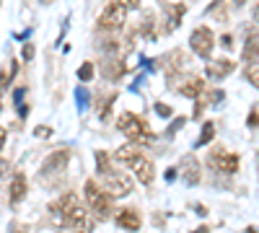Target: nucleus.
<instances>
[{
    "label": "nucleus",
    "instance_id": "obj_1",
    "mask_svg": "<svg viewBox=\"0 0 259 233\" xmlns=\"http://www.w3.org/2000/svg\"><path fill=\"white\" fill-rule=\"evenodd\" d=\"M55 213L62 215V223L73 228L75 233H91L94 230V218L89 215V210H83V205L78 202V195L68 192V195H62L55 205H52Z\"/></svg>",
    "mask_w": 259,
    "mask_h": 233
},
{
    "label": "nucleus",
    "instance_id": "obj_2",
    "mask_svg": "<svg viewBox=\"0 0 259 233\" xmlns=\"http://www.w3.org/2000/svg\"><path fill=\"white\" fill-rule=\"evenodd\" d=\"M83 197H85V202L91 205V210H94V215L96 218H109L112 213H114V197L106 192V189H99V184L96 181H85V187H83Z\"/></svg>",
    "mask_w": 259,
    "mask_h": 233
},
{
    "label": "nucleus",
    "instance_id": "obj_3",
    "mask_svg": "<svg viewBox=\"0 0 259 233\" xmlns=\"http://www.w3.org/2000/svg\"><path fill=\"white\" fill-rule=\"evenodd\" d=\"M117 127H119V132H122L124 137H130L133 143H140V140H150V137H153V135H150V130H148V124H145L138 114H133V112L119 114Z\"/></svg>",
    "mask_w": 259,
    "mask_h": 233
},
{
    "label": "nucleus",
    "instance_id": "obj_4",
    "mask_svg": "<svg viewBox=\"0 0 259 233\" xmlns=\"http://www.w3.org/2000/svg\"><path fill=\"white\" fill-rule=\"evenodd\" d=\"M124 21H127V8L122 6V3H109L104 8V13L99 16V29L101 31H117V29H122L124 26Z\"/></svg>",
    "mask_w": 259,
    "mask_h": 233
},
{
    "label": "nucleus",
    "instance_id": "obj_5",
    "mask_svg": "<svg viewBox=\"0 0 259 233\" xmlns=\"http://www.w3.org/2000/svg\"><path fill=\"white\" fill-rule=\"evenodd\" d=\"M207 166L215 168V171H221V174H236L239 171V156L228 153L226 148H212L210 158H207Z\"/></svg>",
    "mask_w": 259,
    "mask_h": 233
},
{
    "label": "nucleus",
    "instance_id": "obj_6",
    "mask_svg": "<svg viewBox=\"0 0 259 233\" xmlns=\"http://www.w3.org/2000/svg\"><path fill=\"white\" fill-rule=\"evenodd\" d=\"M133 179H130V174H119V171H112L104 174V189L109 192L112 197H127L130 192H133Z\"/></svg>",
    "mask_w": 259,
    "mask_h": 233
},
{
    "label": "nucleus",
    "instance_id": "obj_7",
    "mask_svg": "<svg viewBox=\"0 0 259 233\" xmlns=\"http://www.w3.org/2000/svg\"><path fill=\"white\" fill-rule=\"evenodd\" d=\"M189 47L194 50V55L210 57V52H212V47H215V36H212V31L205 29V26H197V29L192 31V36H189Z\"/></svg>",
    "mask_w": 259,
    "mask_h": 233
},
{
    "label": "nucleus",
    "instance_id": "obj_8",
    "mask_svg": "<svg viewBox=\"0 0 259 233\" xmlns=\"http://www.w3.org/2000/svg\"><path fill=\"white\" fill-rule=\"evenodd\" d=\"M127 166L135 171V176H138L140 184H145V187L153 184V179H156V166H153V161H150V158H145V153H138L135 158H130Z\"/></svg>",
    "mask_w": 259,
    "mask_h": 233
},
{
    "label": "nucleus",
    "instance_id": "obj_9",
    "mask_svg": "<svg viewBox=\"0 0 259 233\" xmlns=\"http://www.w3.org/2000/svg\"><path fill=\"white\" fill-rule=\"evenodd\" d=\"M233 68H236V62L228 60V57H223V60H212V62H207L205 75L212 78V80H223V78H228V75L233 73Z\"/></svg>",
    "mask_w": 259,
    "mask_h": 233
},
{
    "label": "nucleus",
    "instance_id": "obj_10",
    "mask_svg": "<svg viewBox=\"0 0 259 233\" xmlns=\"http://www.w3.org/2000/svg\"><path fill=\"white\" fill-rule=\"evenodd\" d=\"M68 151H57V153H52L45 163H41V171H39V179L41 176H52V174H60L62 168H65V163H68Z\"/></svg>",
    "mask_w": 259,
    "mask_h": 233
},
{
    "label": "nucleus",
    "instance_id": "obj_11",
    "mask_svg": "<svg viewBox=\"0 0 259 233\" xmlns=\"http://www.w3.org/2000/svg\"><path fill=\"white\" fill-rule=\"evenodd\" d=\"M101 73H104L106 80H119L127 73V65H124L122 57H109V60L101 62Z\"/></svg>",
    "mask_w": 259,
    "mask_h": 233
},
{
    "label": "nucleus",
    "instance_id": "obj_12",
    "mask_svg": "<svg viewBox=\"0 0 259 233\" xmlns=\"http://www.w3.org/2000/svg\"><path fill=\"white\" fill-rule=\"evenodd\" d=\"M114 220H117V225H119V228H124V230H138V228L143 225V218L138 215V210H133V207L119 210Z\"/></svg>",
    "mask_w": 259,
    "mask_h": 233
},
{
    "label": "nucleus",
    "instance_id": "obj_13",
    "mask_svg": "<svg viewBox=\"0 0 259 233\" xmlns=\"http://www.w3.org/2000/svg\"><path fill=\"white\" fill-rule=\"evenodd\" d=\"M182 168H184V181L189 184V187H194V184H200V163H197V158L194 156H187L184 161H182Z\"/></svg>",
    "mask_w": 259,
    "mask_h": 233
},
{
    "label": "nucleus",
    "instance_id": "obj_14",
    "mask_svg": "<svg viewBox=\"0 0 259 233\" xmlns=\"http://www.w3.org/2000/svg\"><path fill=\"white\" fill-rule=\"evenodd\" d=\"M166 13H168V21L163 24V31H166V34H171V31H174V29L179 26V21H182V16L187 13V8H184L182 3H177V6H168V8H166Z\"/></svg>",
    "mask_w": 259,
    "mask_h": 233
},
{
    "label": "nucleus",
    "instance_id": "obj_15",
    "mask_svg": "<svg viewBox=\"0 0 259 233\" xmlns=\"http://www.w3.org/2000/svg\"><path fill=\"white\" fill-rule=\"evenodd\" d=\"M8 195H11L8 200H11V205H13V207L26 197V179L21 176V174H16V176H13V181H11V192H8Z\"/></svg>",
    "mask_w": 259,
    "mask_h": 233
},
{
    "label": "nucleus",
    "instance_id": "obj_16",
    "mask_svg": "<svg viewBox=\"0 0 259 233\" xmlns=\"http://www.w3.org/2000/svg\"><path fill=\"white\" fill-rule=\"evenodd\" d=\"M202 91H205L202 78H187L182 86H179V94H182V96H189V99H200Z\"/></svg>",
    "mask_w": 259,
    "mask_h": 233
},
{
    "label": "nucleus",
    "instance_id": "obj_17",
    "mask_svg": "<svg viewBox=\"0 0 259 233\" xmlns=\"http://www.w3.org/2000/svg\"><path fill=\"white\" fill-rule=\"evenodd\" d=\"M241 57H244V62H256L259 60V36L256 34L246 36V44H244Z\"/></svg>",
    "mask_w": 259,
    "mask_h": 233
},
{
    "label": "nucleus",
    "instance_id": "obj_18",
    "mask_svg": "<svg viewBox=\"0 0 259 233\" xmlns=\"http://www.w3.org/2000/svg\"><path fill=\"white\" fill-rule=\"evenodd\" d=\"M16 70H18V60H11L8 68L0 73V91H6V88L11 86V80L16 78Z\"/></svg>",
    "mask_w": 259,
    "mask_h": 233
},
{
    "label": "nucleus",
    "instance_id": "obj_19",
    "mask_svg": "<svg viewBox=\"0 0 259 233\" xmlns=\"http://www.w3.org/2000/svg\"><path fill=\"white\" fill-rule=\"evenodd\" d=\"M244 75H246V80L251 83L254 88H259V60H256V62H246Z\"/></svg>",
    "mask_w": 259,
    "mask_h": 233
},
{
    "label": "nucleus",
    "instance_id": "obj_20",
    "mask_svg": "<svg viewBox=\"0 0 259 233\" xmlns=\"http://www.w3.org/2000/svg\"><path fill=\"white\" fill-rule=\"evenodd\" d=\"M212 135H215V124H212V122H205V124H202V135H200V140H197V148L207 145V143L212 140Z\"/></svg>",
    "mask_w": 259,
    "mask_h": 233
},
{
    "label": "nucleus",
    "instance_id": "obj_21",
    "mask_svg": "<svg viewBox=\"0 0 259 233\" xmlns=\"http://www.w3.org/2000/svg\"><path fill=\"white\" fill-rule=\"evenodd\" d=\"M96 168H99V174L104 176V174H109L112 171V163H109V156H106V153H96Z\"/></svg>",
    "mask_w": 259,
    "mask_h": 233
},
{
    "label": "nucleus",
    "instance_id": "obj_22",
    "mask_svg": "<svg viewBox=\"0 0 259 233\" xmlns=\"http://www.w3.org/2000/svg\"><path fill=\"white\" fill-rule=\"evenodd\" d=\"M78 78L80 80H91L94 78V65H91V62H83V65L78 68Z\"/></svg>",
    "mask_w": 259,
    "mask_h": 233
},
{
    "label": "nucleus",
    "instance_id": "obj_23",
    "mask_svg": "<svg viewBox=\"0 0 259 233\" xmlns=\"http://www.w3.org/2000/svg\"><path fill=\"white\" fill-rule=\"evenodd\" d=\"M117 3H122L127 11H133V8H140V0H117Z\"/></svg>",
    "mask_w": 259,
    "mask_h": 233
},
{
    "label": "nucleus",
    "instance_id": "obj_24",
    "mask_svg": "<svg viewBox=\"0 0 259 233\" xmlns=\"http://www.w3.org/2000/svg\"><path fill=\"white\" fill-rule=\"evenodd\" d=\"M156 112L161 117H171V107H166V104H156Z\"/></svg>",
    "mask_w": 259,
    "mask_h": 233
},
{
    "label": "nucleus",
    "instance_id": "obj_25",
    "mask_svg": "<svg viewBox=\"0 0 259 233\" xmlns=\"http://www.w3.org/2000/svg\"><path fill=\"white\" fill-rule=\"evenodd\" d=\"M8 168H11V163H8V161H0V179H3V176L8 174Z\"/></svg>",
    "mask_w": 259,
    "mask_h": 233
},
{
    "label": "nucleus",
    "instance_id": "obj_26",
    "mask_svg": "<svg viewBox=\"0 0 259 233\" xmlns=\"http://www.w3.org/2000/svg\"><path fill=\"white\" fill-rule=\"evenodd\" d=\"M50 132H52L50 127H36V135H39V137H50Z\"/></svg>",
    "mask_w": 259,
    "mask_h": 233
},
{
    "label": "nucleus",
    "instance_id": "obj_27",
    "mask_svg": "<svg viewBox=\"0 0 259 233\" xmlns=\"http://www.w3.org/2000/svg\"><path fill=\"white\" fill-rule=\"evenodd\" d=\"M221 41H223V47H231V44H233V36H231V34H223Z\"/></svg>",
    "mask_w": 259,
    "mask_h": 233
},
{
    "label": "nucleus",
    "instance_id": "obj_28",
    "mask_svg": "<svg viewBox=\"0 0 259 233\" xmlns=\"http://www.w3.org/2000/svg\"><path fill=\"white\" fill-rule=\"evenodd\" d=\"M3 145H6V130L0 127V151H3Z\"/></svg>",
    "mask_w": 259,
    "mask_h": 233
},
{
    "label": "nucleus",
    "instance_id": "obj_29",
    "mask_svg": "<svg viewBox=\"0 0 259 233\" xmlns=\"http://www.w3.org/2000/svg\"><path fill=\"white\" fill-rule=\"evenodd\" d=\"M24 55H26V57H31V55H34V47H31V44H26V47H24Z\"/></svg>",
    "mask_w": 259,
    "mask_h": 233
},
{
    "label": "nucleus",
    "instance_id": "obj_30",
    "mask_svg": "<svg viewBox=\"0 0 259 233\" xmlns=\"http://www.w3.org/2000/svg\"><path fill=\"white\" fill-rule=\"evenodd\" d=\"M207 230H210V228H207V225H202V228H197L194 233H207Z\"/></svg>",
    "mask_w": 259,
    "mask_h": 233
},
{
    "label": "nucleus",
    "instance_id": "obj_31",
    "mask_svg": "<svg viewBox=\"0 0 259 233\" xmlns=\"http://www.w3.org/2000/svg\"><path fill=\"white\" fill-rule=\"evenodd\" d=\"M254 21H256V24H259V6L254 8Z\"/></svg>",
    "mask_w": 259,
    "mask_h": 233
},
{
    "label": "nucleus",
    "instance_id": "obj_32",
    "mask_svg": "<svg viewBox=\"0 0 259 233\" xmlns=\"http://www.w3.org/2000/svg\"><path fill=\"white\" fill-rule=\"evenodd\" d=\"M236 6H244V0H236Z\"/></svg>",
    "mask_w": 259,
    "mask_h": 233
},
{
    "label": "nucleus",
    "instance_id": "obj_33",
    "mask_svg": "<svg viewBox=\"0 0 259 233\" xmlns=\"http://www.w3.org/2000/svg\"><path fill=\"white\" fill-rule=\"evenodd\" d=\"M0 112H3V101H0Z\"/></svg>",
    "mask_w": 259,
    "mask_h": 233
}]
</instances>
